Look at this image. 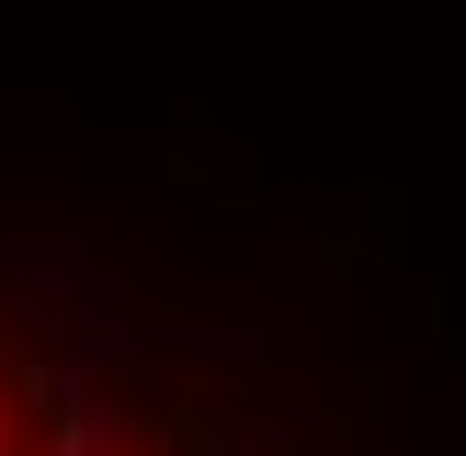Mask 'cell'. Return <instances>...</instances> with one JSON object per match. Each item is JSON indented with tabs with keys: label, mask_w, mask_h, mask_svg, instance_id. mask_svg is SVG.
I'll use <instances>...</instances> for the list:
<instances>
[{
	"label": "cell",
	"mask_w": 466,
	"mask_h": 456,
	"mask_svg": "<svg viewBox=\"0 0 466 456\" xmlns=\"http://www.w3.org/2000/svg\"><path fill=\"white\" fill-rule=\"evenodd\" d=\"M0 456H194L159 410H137L114 377H91L68 342L0 308Z\"/></svg>",
	"instance_id": "cell-1"
}]
</instances>
